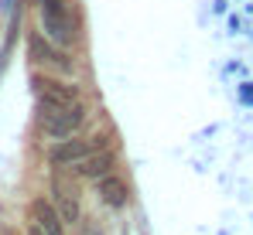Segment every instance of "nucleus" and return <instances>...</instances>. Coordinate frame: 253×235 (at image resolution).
<instances>
[{"instance_id": "f257e3e1", "label": "nucleus", "mask_w": 253, "mask_h": 235, "mask_svg": "<svg viewBox=\"0 0 253 235\" xmlns=\"http://www.w3.org/2000/svg\"><path fill=\"white\" fill-rule=\"evenodd\" d=\"M85 119L83 102H69V106H42L38 102V126L44 136L51 140H65L69 133H76Z\"/></svg>"}, {"instance_id": "f03ea898", "label": "nucleus", "mask_w": 253, "mask_h": 235, "mask_svg": "<svg viewBox=\"0 0 253 235\" xmlns=\"http://www.w3.org/2000/svg\"><path fill=\"white\" fill-rule=\"evenodd\" d=\"M42 31L48 34V41H55L62 48L76 41V24H72L65 0H42Z\"/></svg>"}, {"instance_id": "7ed1b4c3", "label": "nucleus", "mask_w": 253, "mask_h": 235, "mask_svg": "<svg viewBox=\"0 0 253 235\" xmlns=\"http://www.w3.org/2000/svg\"><path fill=\"white\" fill-rule=\"evenodd\" d=\"M51 191H55V201H58V208H55L58 218H62L65 225H76V222H79V188H76V181L65 177L62 170H55Z\"/></svg>"}, {"instance_id": "20e7f679", "label": "nucleus", "mask_w": 253, "mask_h": 235, "mask_svg": "<svg viewBox=\"0 0 253 235\" xmlns=\"http://www.w3.org/2000/svg\"><path fill=\"white\" fill-rule=\"evenodd\" d=\"M31 89H35V96H38L42 106H69V102H83L79 92H76L72 85L58 82V78L35 75V78H31Z\"/></svg>"}, {"instance_id": "39448f33", "label": "nucleus", "mask_w": 253, "mask_h": 235, "mask_svg": "<svg viewBox=\"0 0 253 235\" xmlns=\"http://www.w3.org/2000/svg\"><path fill=\"white\" fill-rule=\"evenodd\" d=\"M28 235H65L62 229V218H58V211L48 204V201H35L31 204V222H28Z\"/></svg>"}, {"instance_id": "423d86ee", "label": "nucleus", "mask_w": 253, "mask_h": 235, "mask_svg": "<svg viewBox=\"0 0 253 235\" xmlns=\"http://www.w3.org/2000/svg\"><path fill=\"white\" fill-rule=\"evenodd\" d=\"M28 48H31L35 62H42V65H55V68H62V72H69V68H72V62L58 51V44H55V41H48L44 34H31V38H28Z\"/></svg>"}, {"instance_id": "0eeeda50", "label": "nucleus", "mask_w": 253, "mask_h": 235, "mask_svg": "<svg viewBox=\"0 0 253 235\" xmlns=\"http://www.w3.org/2000/svg\"><path fill=\"white\" fill-rule=\"evenodd\" d=\"M99 147H103V140H65L51 150V160L55 164H79L89 154H96Z\"/></svg>"}, {"instance_id": "6e6552de", "label": "nucleus", "mask_w": 253, "mask_h": 235, "mask_svg": "<svg viewBox=\"0 0 253 235\" xmlns=\"http://www.w3.org/2000/svg\"><path fill=\"white\" fill-rule=\"evenodd\" d=\"M113 154L110 150H96V154H89L85 160H79L76 164V170H79V177H85V181H99V177H106L110 170H113Z\"/></svg>"}, {"instance_id": "1a4fd4ad", "label": "nucleus", "mask_w": 253, "mask_h": 235, "mask_svg": "<svg viewBox=\"0 0 253 235\" xmlns=\"http://www.w3.org/2000/svg\"><path fill=\"white\" fill-rule=\"evenodd\" d=\"M126 184L120 177H113V174H106V177H99V201L106 204V208H124L126 204Z\"/></svg>"}]
</instances>
